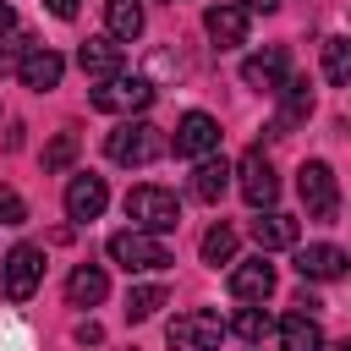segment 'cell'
<instances>
[{
	"label": "cell",
	"mask_w": 351,
	"mask_h": 351,
	"mask_svg": "<svg viewBox=\"0 0 351 351\" xmlns=\"http://www.w3.org/2000/svg\"><path fill=\"white\" fill-rule=\"evenodd\" d=\"M126 219H132L137 230H148V236H165V230H176V225H181V197H176L170 186L143 181V186H132V192H126Z\"/></svg>",
	"instance_id": "cell-1"
},
{
	"label": "cell",
	"mask_w": 351,
	"mask_h": 351,
	"mask_svg": "<svg viewBox=\"0 0 351 351\" xmlns=\"http://www.w3.org/2000/svg\"><path fill=\"white\" fill-rule=\"evenodd\" d=\"M104 252H110V263H121L126 274H159V269H170V263H176V258H170V247H165L159 236L137 230V225H132V230H115Z\"/></svg>",
	"instance_id": "cell-2"
},
{
	"label": "cell",
	"mask_w": 351,
	"mask_h": 351,
	"mask_svg": "<svg viewBox=\"0 0 351 351\" xmlns=\"http://www.w3.org/2000/svg\"><path fill=\"white\" fill-rule=\"evenodd\" d=\"M104 154L115 159V165H154L159 154H165V132L154 126V121H121L110 137H104Z\"/></svg>",
	"instance_id": "cell-3"
},
{
	"label": "cell",
	"mask_w": 351,
	"mask_h": 351,
	"mask_svg": "<svg viewBox=\"0 0 351 351\" xmlns=\"http://www.w3.org/2000/svg\"><path fill=\"white\" fill-rule=\"evenodd\" d=\"M148 104H154V82L137 71H115V77L93 82V110H104V115H137Z\"/></svg>",
	"instance_id": "cell-4"
},
{
	"label": "cell",
	"mask_w": 351,
	"mask_h": 351,
	"mask_svg": "<svg viewBox=\"0 0 351 351\" xmlns=\"http://www.w3.org/2000/svg\"><path fill=\"white\" fill-rule=\"evenodd\" d=\"M38 280H44V247L16 241V247L5 252V263H0V291H5V302H27V296L38 291Z\"/></svg>",
	"instance_id": "cell-5"
},
{
	"label": "cell",
	"mask_w": 351,
	"mask_h": 351,
	"mask_svg": "<svg viewBox=\"0 0 351 351\" xmlns=\"http://www.w3.org/2000/svg\"><path fill=\"white\" fill-rule=\"evenodd\" d=\"M165 340H170V351H219V340H225V324H219V313H208V307H192V313H176V318H170Z\"/></svg>",
	"instance_id": "cell-6"
},
{
	"label": "cell",
	"mask_w": 351,
	"mask_h": 351,
	"mask_svg": "<svg viewBox=\"0 0 351 351\" xmlns=\"http://www.w3.org/2000/svg\"><path fill=\"white\" fill-rule=\"evenodd\" d=\"M296 192H302V203H307L313 219H335L340 214V186H335V170L324 159H307L296 170Z\"/></svg>",
	"instance_id": "cell-7"
},
{
	"label": "cell",
	"mask_w": 351,
	"mask_h": 351,
	"mask_svg": "<svg viewBox=\"0 0 351 351\" xmlns=\"http://www.w3.org/2000/svg\"><path fill=\"white\" fill-rule=\"evenodd\" d=\"M236 186H241V197H247L252 208H274V197H280V176H274V165H269L263 148H247V154H241V165H236Z\"/></svg>",
	"instance_id": "cell-8"
},
{
	"label": "cell",
	"mask_w": 351,
	"mask_h": 351,
	"mask_svg": "<svg viewBox=\"0 0 351 351\" xmlns=\"http://www.w3.org/2000/svg\"><path fill=\"white\" fill-rule=\"evenodd\" d=\"M170 148H176L181 159H203V154H214V148H219V121H214L208 110H186V115L176 121Z\"/></svg>",
	"instance_id": "cell-9"
},
{
	"label": "cell",
	"mask_w": 351,
	"mask_h": 351,
	"mask_svg": "<svg viewBox=\"0 0 351 351\" xmlns=\"http://www.w3.org/2000/svg\"><path fill=\"white\" fill-rule=\"evenodd\" d=\"M104 203H110V186H104V176H71L66 181V219H77V225H88V219H99L104 214Z\"/></svg>",
	"instance_id": "cell-10"
},
{
	"label": "cell",
	"mask_w": 351,
	"mask_h": 351,
	"mask_svg": "<svg viewBox=\"0 0 351 351\" xmlns=\"http://www.w3.org/2000/svg\"><path fill=\"white\" fill-rule=\"evenodd\" d=\"M230 296L236 302H269L274 296V263L263 252L247 263H230Z\"/></svg>",
	"instance_id": "cell-11"
},
{
	"label": "cell",
	"mask_w": 351,
	"mask_h": 351,
	"mask_svg": "<svg viewBox=\"0 0 351 351\" xmlns=\"http://www.w3.org/2000/svg\"><path fill=\"white\" fill-rule=\"evenodd\" d=\"M203 33H208L219 49H236V44H247V11H241L236 0H219V5L203 11Z\"/></svg>",
	"instance_id": "cell-12"
},
{
	"label": "cell",
	"mask_w": 351,
	"mask_h": 351,
	"mask_svg": "<svg viewBox=\"0 0 351 351\" xmlns=\"http://www.w3.org/2000/svg\"><path fill=\"white\" fill-rule=\"evenodd\" d=\"M285 66H291V55H285L280 44H269V49H258V55L241 60V82L258 88V93H274V88L285 82Z\"/></svg>",
	"instance_id": "cell-13"
},
{
	"label": "cell",
	"mask_w": 351,
	"mask_h": 351,
	"mask_svg": "<svg viewBox=\"0 0 351 351\" xmlns=\"http://www.w3.org/2000/svg\"><path fill=\"white\" fill-rule=\"evenodd\" d=\"M22 88H33V93H49V88H60V77H66V60L49 49V44H33L27 55H22Z\"/></svg>",
	"instance_id": "cell-14"
},
{
	"label": "cell",
	"mask_w": 351,
	"mask_h": 351,
	"mask_svg": "<svg viewBox=\"0 0 351 351\" xmlns=\"http://www.w3.org/2000/svg\"><path fill=\"white\" fill-rule=\"evenodd\" d=\"M77 66H82V77H88V82H104V77H115V71H121V44H115L110 33L82 38V44H77Z\"/></svg>",
	"instance_id": "cell-15"
},
{
	"label": "cell",
	"mask_w": 351,
	"mask_h": 351,
	"mask_svg": "<svg viewBox=\"0 0 351 351\" xmlns=\"http://www.w3.org/2000/svg\"><path fill=\"white\" fill-rule=\"evenodd\" d=\"M296 274L302 280H340L346 274V252L335 241H313V247L296 252Z\"/></svg>",
	"instance_id": "cell-16"
},
{
	"label": "cell",
	"mask_w": 351,
	"mask_h": 351,
	"mask_svg": "<svg viewBox=\"0 0 351 351\" xmlns=\"http://www.w3.org/2000/svg\"><path fill=\"white\" fill-rule=\"evenodd\" d=\"M274 93L285 99V110H280V121H274V137H285L296 121H307V115H313V82H307V77H285Z\"/></svg>",
	"instance_id": "cell-17"
},
{
	"label": "cell",
	"mask_w": 351,
	"mask_h": 351,
	"mask_svg": "<svg viewBox=\"0 0 351 351\" xmlns=\"http://www.w3.org/2000/svg\"><path fill=\"white\" fill-rule=\"evenodd\" d=\"M252 241H258L263 252L296 247V219H291V214H280V208H258V219H252Z\"/></svg>",
	"instance_id": "cell-18"
},
{
	"label": "cell",
	"mask_w": 351,
	"mask_h": 351,
	"mask_svg": "<svg viewBox=\"0 0 351 351\" xmlns=\"http://www.w3.org/2000/svg\"><path fill=\"white\" fill-rule=\"evenodd\" d=\"M104 296H110L104 269H99V263H77L71 280H66V302H71V307H99Z\"/></svg>",
	"instance_id": "cell-19"
},
{
	"label": "cell",
	"mask_w": 351,
	"mask_h": 351,
	"mask_svg": "<svg viewBox=\"0 0 351 351\" xmlns=\"http://www.w3.org/2000/svg\"><path fill=\"white\" fill-rule=\"evenodd\" d=\"M280 346L285 351H324V329H318V318L313 313H291V318H280Z\"/></svg>",
	"instance_id": "cell-20"
},
{
	"label": "cell",
	"mask_w": 351,
	"mask_h": 351,
	"mask_svg": "<svg viewBox=\"0 0 351 351\" xmlns=\"http://www.w3.org/2000/svg\"><path fill=\"white\" fill-rule=\"evenodd\" d=\"M225 186H230V165H225V159H214V154H203V159H197V170H192V197L219 203V197H225Z\"/></svg>",
	"instance_id": "cell-21"
},
{
	"label": "cell",
	"mask_w": 351,
	"mask_h": 351,
	"mask_svg": "<svg viewBox=\"0 0 351 351\" xmlns=\"http://www.w3.org/2000/svg\"><path fill=\"white\" fill-rule=\"evenodd\" d=\"M104 22H110V38L132 44L148 16H143V0H104Z\"/></svg>",
	"instance_id": "cell-22"
},
{
	"label": "cell",
	"mask_w": 351,
	"mask_h": 351,
	"mask_svg": "<svg viewBox=\"0 0 351 351\" xmlns=\"http://www.w3.org/2000/svg\"><path fill=\"white\" fill-rule=\"evenodd\" d=\"M225 329H236L247 346H263V340L274 335V318H269V307H263V302H247V307H241V313H236Z\"/></svg>",
	"instance_id": "cell-23"
},
{
	"label": "cell",
	"mask_w": 351,
	"mask_h": 351,
	"mask_svg": "<svg viewBox=\"0 0 351 351\" xmlns=\"http://www.w3.org/2000/svg\"><path fill=\"white\" fill-rule=\"evenodd\" d=\"M197 252H203V263H214V269H219V263H236V230H230L225 219H219V225H208Z\"/></svg>",
	"instance_id": "cell-24"
},
{
	"label": "cell",
	"mask_w": 351,
	"mask_h": 351,
	"mask_svg": "<svg viewBox=\"0 0 351 351\" xmlns=\"http://www.w3.org/2000/svg\"><path fill=\"white\" fill-rule=\"evenodd\" d=\"M165 302H170V291H165V285H132V291H126V318H132V324H143V318H154Z\"/></svg>",
	"instance_id": "cell-25"
},
{
	"label": "cell",
	"mask_w": 351,
	"mask_h": 351,
	"mask_svg": "<svg viewBox=\"0 0 351 351\" xmlns=\"http://www.w3.org/2000/svg\"><path fill=\"white\" fill-rule=\"evenodd\" d=\"M324 77L335 88L351 82V38H324Z\"/></svg>",
	"instance_id": "cell-26"
},
{
	"label": "cell",
	"mask_w": 351,
	"mask_h": 351,
	"mask_svg": "<svg viewBox=\"0 0 351 351\" xmlns=\"http://www.w3.org/2000/svg\"><path fill=\"white\" fill-rule=\"evenodd\" d=\"M77 159V132H60L49 148H44V170H66Z\"/></svg>",
	"instance_id": "cell-27"
},
{
	"label": "cell",
	"mask_w": 351,
	"mask_h": 351,
	"mask_svg": "<svg viewBox=\"0 0 351 351\" xmlns=\"http://www.w3.org/2000/svg\"><path fill=\"white\" fill-rule=\"evenodd\" d=\"M27 49H33V38H11V33H5V38H0V77H5V71H16Z\"/></svg>",
	"instance_id": "cell-28"
},
{
	"label": "cell",
	"mask_w": 351,
	"mask_h": 351,
	"mask_svg": "<svg viewBox=\"0 0 351 351\" xmlns=\"http://www.w3.org/2000/svg\"><path fill=\"white\" fill-rule=\"evenodd\" d=\"M22 219H27L22 192H16V186H0V225H22Z\"/></svg>",
	"instance_id": "cell-29"
},
{
	"label": "cell",
	"mask_w": 351,
	"mask_h": 351,
	"mask_svg": "<svg viewBox=\"0 0 351 351\" xmlns=\"http://www.w3.org/2000/svg\"><path fill=\"white\" fill-rule=\"evenodd\" d=\"M99 340H104V329H99L93 318H82V324H77V346H99Z\"/></svg>",
	"instance_id": "cell-30"
},
{
	"label": "cell",
	"mask_w": 351,
	"mask_h": 351,
	"mask_svg": "<svg viewBox=\"0 0 351 351\" xmlns=\"http://www.w3.org/2000/svg\"><path fill=\"white\" fill-rule=\"evenodd\" d=\"M77 5H82V0H44V11H49V16H60V22H71V16H77Z\"/></svg>",
	"instance_id": "cell-31"
},
{
	"label": "cell",
	"mask_w": 351,
	"mask_h": 351,
	"mask_svg": "<svg viewBox=\"0 0 351 351\" xmlns=\"http://www.w3.org/2000/svg\"><path fill=\"white\" fill-rule=\"evenodd\" d=\"M236 5H241L247 16H252V11H263V16H269V11H280V0H236Z\"/></svg>",
	"instance_id": "cell-32"
},
{
	"label": "cell",
	"mask_w": 351,
	"mask_h": 351,
	"mask_svg": "<svg viewBox=\"0 0 351 351\" xmlns=\"http://www.w3.org/2000/svg\"><path fill=\"white\" fill-rule=\"evenodd\" d=\"M11 27H16V11H11V5H5V0H0V38H5V33H11Z\"/></svg>",
	"instance_id": "cell-33"
},
{
	"label": "cell",
	"mask_w": 351,
	"mask_h": 351,
	"mask_svg": "<svg viewBox=\"0 0 351 351\" xmlns=\"http://www.w3.org/2000/svg\"><path fill=\"white\" fill-rule=\"evenodd\" d=\"M324 351H351V346H329V340H324Z\"/></svg>",
	"instance_id": "cell-34"
},
{
	"label": "cell",
	"mask_w": 351,
	"mask_h": 351,
	"mask_svg": "<svg viewBox=\"0 0 351 351\" xmlns=\"http://www.w3.org/2000/svg\"><path fill=\"white\" fill-rule=\"evenodd\" d=\"M170 5H176V0H170Z\"/></svg>",
	"instance_id": "cell-35"
}]
</instances>
